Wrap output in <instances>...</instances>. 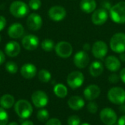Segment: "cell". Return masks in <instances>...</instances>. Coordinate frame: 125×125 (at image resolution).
Listing matches in <instances>:
<instances>
[{
  "label": "cell",
  "mask_w": 125,
  "mask_h": 125,
  "mask_svg": "<svg viewBox=\"0 0 125 125\" xmlns=\"http://www.w3.org/2000/svg\"><path fill=\"white\" fill-rule=\"evenodd\" d=\"M67 15L66 10L59 5H56L51 7L48 10L49 18L54 21H62Z\"/></svg>",
  "instance_id": "obj_11"
},
{
  "label": "cell",
  "mask_w": 125,
  "mask_h": 125,
  "mask_svg": "<svg viewBox=\"0 0 125 125\" xmlns=\"http://www.w3.org/2000/svg\"><path fill=\"white\" fill-rule=\"evenodd\" d=\"M83 50H84V51H89L90 50V48H91V46H90V45L89 44V43H86V44H84L83 45Z\"/></svg>",
  "instance_id": "obj_43"
},
{
  "label": "cell",
  "mask_w": 125,
  "mask_h": 125,
  "mask_svg": "<svg viewBox=\"0 0 125 125\" xmlns=\"http://www.w3.org/2000/svg\"><path fill=\"white\" fill-rule=\"evenodd\" d=\"M9 116L7 112L3 108L0 107V125H7Z\"/></svg>",
  "instance_id": "obj_30"
},
{
  "label": "cell",
  "mask_w": 125,
  "mask_h": 125,
  "mask_svg": "<svg viewBox=\"0 0 125 125\" xmlns=\"http://www.w3.org/2000/svg\"></svg>",
  "instance_id": "obj_48"
},
{
  "label": "cell",
  "mask_w": 125,
  "mask_h": 125,
  "mask_svg": "<svg viewBox=\"0 0 125 125\" xmlns=\"http://www.w3.org/2000/svg\"><path fill=\"white\" fill-rule=\"evenodd\" d=\"M41 1L40 0H30L29 2V7L33 10H37L41 7Z\"/></svg>",
  "instance_id": "obj_33"
},
{
  "label": "cell",
  "mask_w": 125,
  "mask_h": 125,
  "mask_svg": "<svg viewBox=\"0 0 125 125\" xmlns=\"http://www.w3.org/2000/svg\"><path fill=\"white\" fill-rule=\"evenodd\" d=\"M89 70L90 75L92 77H98L103 73L104 67L101 62L94 61L90 64Z\"/></svg>",
  "instance_id": "obj_23"
},
{
  "label": "cell",
  "mask_w": 125,
  "mask_h": 125,
  "mask_svg": "<svg viewBox=\"0 0 125 125\" xmlns=\"http://www.w3.org/2000/svg\"><path fill=\"white\" fill-rule=\"evenodd\" d=\"M119 110H120L121 112L125 113V103L124 104L121 105V106H120V108H119Z\"/></svg>",
  "instance_id": "obj_44"
},
{
  "label": "cell",
  "mask_w": 125,
  "mask_h": 125,
  "mask_svg": "<svg viewBox=\"0 0 125 125\" xmlns=\"http://www.w3.org/2000/svg\"><path fill=\"white\" fill-rule=\"evenodd\" d=\"M117 125H125V115L122 116L117 122Z\"/></svg>",
  "instance_id": "obj_39"
},
{
  "label": "cell",
  "mask_w": 125,
  "mask_h": 125,
  "mask_svg": "<svg viewBox=\"0 0 125 125\" xmlns=\"http://www.w3.org/2000/svg\"><path fill=\"white\" fill-rule=\"evenodd\" d=\"M45 125H62V122L59 119L52 118L46 122Z\"/></svg>",
  "instance_id": "obj_35"
},
{
  "label": "cell",
  "mask_w": 125,
  "mask_h": 125,
  "mask_svg": "<svg viewBox=\"0 0 125 125\" xmlns=\"http://www.w3.org/2000/svg\"><path fill=\"white\" fill-rule=\"evenodd\" d=\"M108 99L115 105H122L125 103V90L119 86L111 88L108 92Z\"/></svg>",
  "instance_id": "obj_3"
},
{
  "label": "cell",
  "mask_w": 125,
  "mask_h": 125,
  "mask_svg": "<svg viewBox=\"0 0 125 125\" xmlns=\"http://www.w3.org/2000/svg\"><path fill=\"white\" fill-rule=\"evenodd\" d=\"M6 23H7V21L5 18L2 15H0V31L4 29V27L6 26Z\"/></svg>",
  "instance_id": "obj_36"
},
{
  "label": "cell",
  "mask_w": 125,
  "mask_h": 125,
  "mask_svg": "<svg viewBox=\"0 0 125 125\" xmlns=\"http://www.w3.org/2000/svg\"><path fill=\"white\" fill-rule=\"evenodd\" d=\"M108 18V14L107 10L103 8H100L93 12L92 15V21L94 25L101 26L107 21Z\"/></svg>",
  "instance_id": "obj_13"
},
{
  "label": "cell",
  "mask_w": 125,
  "mask_h": 125,
  "mask_svg": "<svg viewBox=\"0 0 125 125\" xmlns=\"http://www.w3.org/2000/svg\"><path fill=\"white\" fill-rule=\"evenodd\" d=\"M37 118L41 122L48 121L49 118V113L45 109H40V111H38L37 114Z\"/></svg>",
  "instance_id": "obj_28"
},
{
  "label": "cell",
  "mask_w": 125,
  "mask_h": 125,
  "mask_svg": "<svg viewBox=\"0 0 125 125\" xmlns=\"http://www.w3.org/2000/svg\"><path fill=\"white\" fill-rule=\"evenodd\" d=\"M15 103V98L11 94H4L0 98V105L4 109H10Z\"/></svg>",
  "instance_id": "obj_24"
},
{
  "label": "cell",
  "mask_w": 125,
  "mask_h": 125,
  "mask_svg": "<svg viewBox=\"0 0 125 125\" xmlns=\"http://www.w3.org/2000/svg\"><path fill=\"white\" fill-rule=\"evenodd\" d=\"M111 50L117 53L125 52V34L119 32L113 35L110 40Z\"/></svg>",
  "instance_id": "obj_4"
},
{
  "label": "cell",
  "mask_w": 125,
  "mask_h": 125,
  "mask_svg": "<svg viewBox=\"0 0 125 125\" xmlns=\"http://www.w3.org/2000/svg\"><path fill=\"white\" fill-rule=\"evenodd\" d=\"M119 60H121V61H122V62H125V52L119 53Z\"/></svg>",
  "instance_id": "obj_42"
},
{
  "label": "cell",
  "mask_w": 125,
  "mask_h": 125,
  "mask_svg": "<svg viewBox=\"0 0 125 125\" xmlns=\"http://www.w3.org/2000/svg\"><path fill=\"white\" fill-rule=\"evenodd\" d=\"M100 89L96 84H90L86 86L83 91V96L86 100L93 101L97 99L100 94Z\"/></svg>",
  "instance_id": "obj_16"
},
{
  "label": "cell",
  "mask_w": 125,
  "mask_h": 125,
  "mask_svg": "<svg viewBox=\"0 0 125 125\" xmlns=\"http://www.w3.org/2000/svg\"><path fill=\"white\" fill-rule=\"evenodd\" d=\"M26 25L29 29L32 31H37L42 27V19L40 15L37 13H31L27 18Z\"/></svg>",
  "instance_id": "obj_14"
},
{
  "label": "cell",
  "mask_w": 125,
  "mask_h": 125,
  "mask_svg": "<svg viewBox=\"0 0 125 125\" xmlns=\"http://www.w3.org/2000/svg\"><path fill=\"white\" fill-rule=\"evenodd\" d=\"M23 32H24L23 26L19 23H12L11 26H10L7 31V34L9 37L13 39L20 38L23 34Z\"/></svg>",
  "instance_id": "obj_18"
},
{
  "label": "cell",
  "mask_w": 125,
  "mask_h": 125,
  "mask_svg": "<svg viewBox=\"0 0 125 125\" xmlns=\"http://www.w3.org/2000/svg\"><path fill=\"white\" fill-rule=\"evenodd\" d=\"M21 125H34V123L29 120H24L21 122Z\"/></svg>",
  "instance_id": "obj_41"
},
{
  "label": "cell",
  "mask_w": 125,
  "mask_h": 125,
  "mask_svg": "<svg viewBox=\"0 0 125 125\" xmlns=\"http://www.w3.org/2000/svg\"><path fill=\"white\" fill-rule=\"evenodd\" d=\"M68 125H81V119L75 115L70 116L67 119Z\"/></svg>",
  "instance_id": "obj_32"
},
{
  "label": "cell",
  "mask_w": 125,
  "mask_h": 125,
  "mask_svg": "<svg viewBox=\"0 0 125 125\" xmlns=\"http://www.w3.org/2000/svg\"><path fill=\"white\" fill-rule=\"evenodd\" d=\"M5 61V56L4 53L0 50V65H1Z\"/></svg>",
  "instance_id": "obj_40"
},
{
  "label": "cell",
  "mask_w": 125,
  "mask_h": 125,
  "mask_svg": "<svg viewBox=\"0 0 125 125\" xmlns=\"http://www.w3.org/2000/svg\"><path fill=\"white\" fill-rule=\"evenodd\" d=\"M29 11L28 5L21 1H15L10 6V13L17 18H21L26 16Z\"/></svg>",
  "instance_id": "obj_5"
},
{
  "label": "cell",
  "mask_w": 125,
  "mask_h": 125,
  "mask_svg": "<svg viewBox=\"0 0 125 125\" xmlns=\"http://www.w3.org/2000/svg\"><path fill=\"white\" fill-rule=\"evenodd\" d=\"M68 105L73 111H79L82 109L85 105L84 100L80 96H72L68 100Z\"/></svg>",
  "instance_id": "obj_21"
},
{
  "label": "cell",
  "mask_w": 125,
  "mask_h": 125,
  "mask_svg": "<svg viewBox=\"0 0 125 125\" xmlns=\"http://www.w3.org/2000/svg\"><path fill=\"white\" fill-rule=\"evenodd\" d=\"M31 101L35 107L42 108L46 106L48 103V97L43 91H36L31 95Z\"/></svg>",
  "instance_id": "obj_10"
},
{
  "label": "cell",
  "mask_w": 125,
  "mask_h": 125,
  "mask_svg": "<svg viewBox=\"0 0 125 125\" xmlns=\"http://www.w3.org/2000/svg\"><path fill=\"white\" fill-rule=\"evenodd\" d=\"M97 110H98V105L97 104L96 102L90 101L88 103V105H87V111L89 113H91L92 114H94L97 113Z\"/></svg>",
  "instance_id": "obj_31"
},
{
  "label": "cell",
  "mask_w": 125,
  "mask_h": 125,
  "mask_svg": "<svg viewBox=\"0 0 125 125\" xmlns=\"http://www.w3.org/2000/svg\"><path fill=\"white\" fill-rule=\"evenodd\" d=\"M21 75L26 79H31L37 74L36 67L31 63L23 64L21 68Z\"/></svg>",
  "instance_id": "obj_17"
},
{
  "label": "cell",
  "mask_w": 125,
  "mask_h": 125,
  "mask_svg": "<svg viewBox=\"0 0 125 125\" xmlns=\"http://www.w3.org/2000/svg\"><path fill=\"white\" fill-rule=\"evenodd\" d=\"M72 45L66 41H61L55 45V51L57 56L61 58L67 59L73 53Z\"/></svg>",
  "instance_id": "obj_7"
},
{
  "label": "cell",
  "mask_w": 125,
  "mask_h": 125,
  "mask_svg": "<svg viewBox=\"0 0 125 125\" xmlns=\"http://www.w3.org/2000/svg\"><path fill=\"white\" fill-rule=\"evenodd\" d=\"M108 48L107 44L102 40L97 41L94 43L93 46L92 47V51L93 56L99 59H102L105 58L107 55Z\"/></svg>",
  "instance_id": "obj_9"
},
{
  "label": "cell",
  "mask_w": 125,
  "mask_h": 125,
  "mask_svg": "<svg viewBox=\"0 0 125 125\" xmlns=\"http://www.w3.org/2000/svg\"><path fill=\"white\" fill-rule=\"evenodd\" d=\"M21 42L23 47L28 51H34L37 49L40 43L38 37L34 34H28L24 36Z\"/></svg>",
  "instance_id": "obj_15"
},
{
  "label": "cell",
  "mask_w": 125,
  "mask_h": 125,
  "mask_svg": "<svg viewBox=\"0 0 125 125\" xmlns=\"http://www.w3.org/2000/svg\"><path fill=\"white\" fill-rule=\"evenodd\" d=\"M6 70L10 74H15L18 71V65L14 62H8L5 64Z\"/></svg>",
  "instance_id": "obj_29"
},
{
  "label": "cell",
  "mask_w": 125,
  "mask_h": 125,
  "mask_svg": "<svg viewBox=\"0 0 125 125\" xmlns=\"http://www.w3.org/2000/svg\"><path fill=\"white\" fill-rule=\"evenodd\" d=\"M100 118L102 122L106 125H114L117 122V115L111 108H105L100 113Z\"/></svg>",
  "instance_id": "obj_8"
},
{
  "label": "cell",
  "mask_w": 125,
  "mask_h": 125,
  "mask_svg": "<svg viewBox=\"0 0 125 125\" xmlns=\"http://www.w3.org/2000/svg\"><path fill=\"white\" fill-rule=\"evenodd\" d=\"M16 114L23 119L29 118L33 113V107L31 103L26 100H19L14 106Z\"/></svg>",
  "instance_id": "obj_1"
},
{
  "label": "cell",
  "mask_w": 125,
  "mask_h": 125,
  "mask_svg": "<svg viewBox=\"0 0 125 125\" xmlns=\"http://www.w3.org/2000/svg\"><path fill=\"white\" fill-rule=\"evenodd\" d=\"M101 4L103 6V9H105V10H107V9H108L109 10H110V9L111 8V4H110V2H108V1H103L102 3H101Z\"/></svg>",
  "instance_id": "obj_37"
},
{
  "label": "cell",
  "mask_w": 125,
  "mask_h": 125,
  "mask_svg": "<svg viewBox=\"0 0 125 125\" xmlns=\"http://www.w3.org/2000/svg\"><path fill=\"white\" fill-rule=\"evenodd\" d=\"M84 82V75L80 71H73L70 73L67 78V83L68 86L75 89L81 87Z\"/></svg>",
  "instance_id": "obj_6"
},
{
  "label": "cell",
  "mask_w": 125,
  "mask_h": 125,
  "mask_svg": "<svg viewBox=\"0 0 125 125\" xmlns=\"http://www.w3.org/2000/svg\"><path fill=\"white\" fill-rule=\"evenodd\" d=\"M53 92L56 97L59 98H64L68 94V90L66 86L62 83H57L54 86Z\"/></svg>",
  "instance_id": "obj_25"
},
{
  "label": "cell",
  "mask_w": 125,
  "mask_h": 125,
  "mask_svg": "<svg viewBox=\"0 0 125 125\" xmlns=\"http://www.w3.org/2000/svg\"><path fill=\"white\" fill-rule=\"evenodd\" d=\"M7 125H18V123H16V122H10V123H9Z\"/></svg>",
  "instance_id": "obj_45"
},
{
  "label": "cell",
  "mask_w": 125,
  "mask_h": 125,
  "mask_svg": "<svg viewBox=\"0 0 125 125\" xmlns=\"http://www.w3.org/2000/svg\"><path fill=\"white\" fill-rule=\"evenodd\" d=\"M112 21L116 23H125V1H120L111 7L109 10Z\"/></svg>",
  "instance_id": "obj_2"
},
{
  "label": "cell",
  "mask_w": 125,
  "mask_h": 125,
  "mask_svg": "<svg viewBox=\"0 0 125 125\" xmlns=\"http://www.w3.org/2000/svg\"><path fill=\"white\" fill-rule=\"evenodd\" d=\"M74 64L79 69H83L87 67L89 63V56L84 51H78L75 53L73 58Z\"/></svg>",
  "instance_id": "obj_12"
},
{
  "label": "cell",
  "mask_w": 125,
  "mask_h": 125,
  "mask_svg": "<svg viewBox=\"0 0 125 125\" xmlns=\"http://www.w3.org/2000/svg\"><path fill=\"white\" fill-rule=\"evenodd\" d=\"M38 79L42 83H48L51 79V74L46 70H41L38 73Z\"/></svg>",
  "instance_id": "obj_26"
},
{
  "label": "cell",
  "mask_w": 125,
  "mask_h": 125,
  "mask_svg": "<svg viewBox=\"0 0 125 125\" xmlns=\"http://www.w3.org/2000/svg\"><path fill=\"white\" fill-rule=\"evenodd\" d=\"M41 47L45 51L50 52L53 48H55V45H54V42L52 40L45 39L41 42Z\"/></svg>",
  "instance_id": "obj_27"
},
{
  "label": "cell",
  "mask_w": 125,
  "mask_h": 125,
  "mask_svg": "<svg viewBox=\"0 0 125 125\" xmlns=\"http://www.w3.org/2000/svg\"><path fill=\"white\" fill-rule=\"evenodd\" d=\"M5 53L10 57L17 56L21 51V46L18 42L15 41H10L7 43L4 48Z\"/></svg>",
  "instance_id": "obj_19"
},
{
  "label": "cell",
  "mask_w": 125,
  "mask_h": 125,
  "mask_svg": "<svg viewBox=\"0 0 125 125\" xmlns=\"http://www.w3.org/2000/svg\"><path fill=\"white\" fill-rule=\"evenodd\" d=\"M119 78H120V77H119L117 74H116V73H112V74L109 76L108 81H109L111 83H117L119 81Z\"/></svg>",
  "instance_id": "obj_34"
},
{
  "label": "cell",
  "mask_w": 125,
  "mask_h": 125,
  "mask_svg": "<svg viewBox=\"0 0 125 125\" xmlns=\"http://www.w3.org/2000/svg\"><path fill=\"white\" fill-rule=\"evenodd\" d=\"M91 125L90 124H89V123H83V124H81V125Z\"/></svg>",
  "instance_id": "obj_46"
},
{
  "label": "cell",
  "mask_w": 125,
  "mask_h": 125,
  "mask_svg": "<svg viewBox=\"0 0 125 125\" xmlns=\"http://www.w3.org/2000/svg\"><path fill=\"white\" fill-rule=\"evenodd\" d=\"M119 77H120V79L122 81V82L125 83V67L120 71Z\"/></svg>",
  "instance_id": "obj_38"
},
{
  "label": "cell",
  "mask_w": 125,
  "mask_h": 125,
  "mask_svg": "<svg viewBox=\"0 0 125 125\" xmlns=\"http://www.w3.org/2000/svg\"><path fill=\"white\" fill-rule=\"evenodd\" d=\"M1 41V35H0V42Z\"/></svg>",
  "instance_id": "obj_47"
},
{
  "label": "cell",
  "mask_w": 125,
  "mask_h": 125,
  "mask_svg": "<svg viewBox=\"0 0 125 125\" xmlns=\"http://www.w3.org/2000/svg\"><path fill=\"white\" fill-rule=\"evenodd\" d=\"M97 2L95 0H81L80 8L85 13H91L96 10Z\"/></svg>",
  "instance_id": "obj_22"
},
{
  "label": "cell",
  "mask_w": 125,
  "mask_h": 125,
  "mask_svg": "<svg viewBox=\"0 0 125 125\" xmlns=\"http://www.w3.org/2000/svg\"><path fill=\"white\" fill-rule=\"evenodd\" d=\"M105 65L108 70L116 72L121 67V62L115 56H109L105 60Z\"/></svg>",
  "instance_id": "obj_20"
}]
</instances>
